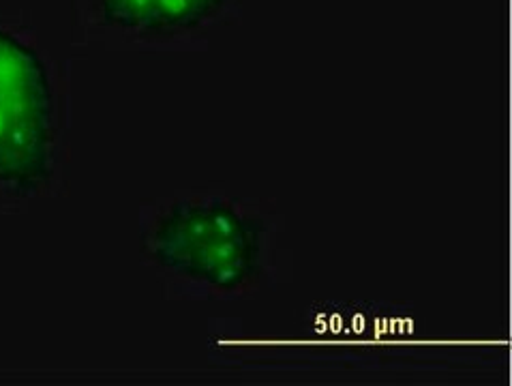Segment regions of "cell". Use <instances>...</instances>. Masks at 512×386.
I'll use <instances>...</instances> for the list:
<instances>
[{"instance_id": "cell-1", "label": "cell", "mask_w": 512, "mask_h": 386, "mask_svg": "<svg viewBox=\"0 0 512 386\" xmlns=\"http://www.w3.org/2000/svg\"><path fill=\"white\" fill-rule=\"evenodd\" d=\"M148 245L163 269L217 292H236L262 271L264 226L228 202L185 200L159 217Z\"/></svg>"}, {"instance_id": "cell-2", "label": "cell", "mask_w": 512, "mask_h": 386, "mask_svg": "<svg viewBox=\"0 0 512 386\" xmlns=\"http://www.w3.org/2000/svg\"><path fill=\"white\" fill-rule=\"evenodd\" d=\"M54 95L39 54L0 28V185L35 193L52 176Z\"/></svg>"}, {"instance_id": "cell-3", "label": "cell", "mask_w": 512, "mask_h": 386, "mask_svg": "<svg viewBox=\"0 0 512 386\" xmlns=\"http://www.w3.org/2000/svg\"><path fill=\"white\" fill-rule=\"evenodd\" d=\"M228 0H101L105 24L140 33H172L210 20Z\"/></svg>"}]
</instances>
